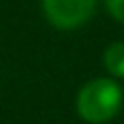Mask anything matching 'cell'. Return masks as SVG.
<instances>
[{"mask_svg":"<svg viewBox=\"0 0 124 124\" xmlns=\"http://www.w3.org/2000/svg\"><path fill=\"white\" fill-rule=\"evenodd\" d=\"M124 92L111 76L87 81L76 94V113L87 124H107L122 109Z\"/></svg>","mask_w":124,"mask_h":124,"instance_id":"1","label":"cell"},{"mask_svg":"<svg viewBox=\"0 0 124 124\" xmlns=\"http://www.w3.org/2000/svg\"><path fill=\"white\" fill-rule=\"evenodd\" d=\"M96 7L98 0H41L44 17L59 31L81 28L94 17Z\"/></svg>","mask_w":124,"mask_h":124,"instance_id":"2","label":"cell"},{"mask_svg":"<svg viewBox=\"0 0 124 124\" xmlns=\"http://www.w3.org/2000/svg\"><path fill=\"white\" fill-rule=\"evenodd\" d=\"M102 65L111 78H116V81L124 78V41H113L105 48Z\"/></svg>","mask_w":124,"mask_h":124,"instance_id":"3","label":"cell"},{"mask_svg":"<svg viewBox=\"0 0 124 124\" xmlns=\"http://www.w3.org/2000/svg\"><path fill=\"white\" fill-rule=\"evenodd\" d=\"M105 9L116 22L124 24V0H105Z\"/></svg>","mask_w":124,"mask_h":124,"instance_id":"4","label":"cell"}]
</instances>
